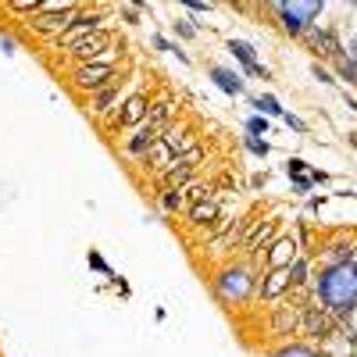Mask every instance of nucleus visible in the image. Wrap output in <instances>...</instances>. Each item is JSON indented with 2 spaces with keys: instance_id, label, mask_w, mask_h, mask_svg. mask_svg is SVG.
<instances>
[{
  "instance_id": "f257e3e1",
  "label": "nucleus",
  "mask_w": 357,
  "mask_h": 357,
  "mask_svg": "<svg viewBox=\"0 0 357 357\" xmlns=\"http://www.w3.org/2000/svg\"><path fill=\"white\" fill-rule=\"evenodd\" d=\"M311 301L321 304L333 318H350L357 311V268L350 261L321 268L311 282Z\"/></svg>"
},
{
  "instance_id": "f03ea898",
  "label": "nucleus",
  "mask_w": 357,
  "mask_h": 357,
  "mask_svg": "<svg viewBox=\"0 0 357 357\" xmlns=\"http://www.w3.org/2000/svg\"><path fill=\"white\" fill-rule=\"evenodd\" d=\"M257 279H261V272L250 268L247 261H225L222 268H215L211 289L225 307H243L257 296Z\"/></svg>"
},
{
  "instance_id": "7ed1b4c3",
  "label": "nucleus",
  "mask_w": 357,
  "mask_h": 357,
  "mask_svg": "<svg viewBox=\"0 0 357 357\" xmlns=\"http://www.w3.org/2000/svg\"><path fill=\"white\" fill-rule=\"evenodd\" d=\"M126 54V43L118 40L111 29L107 33H97V36H86V40H79L75 47H68L65 50V57L72 65H89V61H118V57Z\"/></svg>"
},
{
  "instance_id": "20e7f679",
  "label": "nucleus",
  "mask_w": 357,
  "mask_h": 357,
  "mask_svg": "<svg viewBox=\"0 0 357 357\" xmlns=\"http://www.w3.org/2000/svg\"><path fill=\"white\" fill-rule=\"evenodd\" d=\"M321 8H325V4H318V0H293V4H272L268 11L279 18V29H282L286 36L301 40L311 25H318Z\"/></svg>"
},
{
  "instance_id": "39448f33",
  "label": "nucleus",
  "mask_w": 357,
  "mask_h": 357,
  "mask_svg": "<svg viewBox=\"0 0 357 357\" xmlns=\"http://www.w3.org/2000/svg\"><path fill=\"white\" fill-rule=\"evenodd\" d=\"M107 29H111V11H107V8H82V11L72 18V25H68L50 47H54V50H68V47H75L79 40L97 36V33H107Z\"/></svg>"
},
{
  "instance_id": "423d86ee",
  "label": "nucleus",
  "mask_w": 357,
  "mask_h": 357,
  "mask_svg": "<svg viewBox=\"0 0 357 357\" xmlns=\"http://www.w3.org/2000/svg\"><path fill=\"white\" fill-rule=\"evenodd\" d=\"M118 75H122V65H118V61H89V65H72V72H68L72 89H75V93H86V97L100 93V89H104V86H111Z\"/></svg>"
},
{
  "instance_id": "0eeeda50",
  "label": "nucleus",
  "mask_w": 357,
  "mask_h": 357,
  "mask_svg": "<svg viewBox=\"0 0 357 357\" xmlns=\"http://www.w3.org/2000/svg\"><path fill=\"white\" fill-rule=\"evenodd\" d=\"M282 218L279 215H257V222H254V229L247 232V240H243V247H240V257L243 261H257V272H261V254L272 247L279 236H282Z\"/></svg>"
},
{
  "instance_id": "6e6552de",
  "label": "nucleus",
  "mask_w": 357,
  "mask_h": 357,
  "mask_svg": "<svg viewBox=\"0 0 357 357\" xmlns=\"http://www.w3.org/2000/svg\"><path fill=\"white\" fill-rule=\"evenodd\" d=\"M151 93H143V89H132V93L122 100V107H118L111 118H107V132L111 136H118V132H132L136 126H143L146 122V114H151Z\"/></svg>"
},
{
  "instance_id": "1a4fd4ad",
  "label": "nucleus",
  "mask_w": 357,
  "mask_h": 357,
  "mask_svg": "<svg viewBox=\"0 0 357 357\" xmlns=\"http://www.w3.org/2000/svg\"><path fill=\"white\" fill-rule=\"evenodd\" d=\"M82 11V4H72V8H65V11H47L43 4H40V11L33 15V18H25L22 25H25V33H33L36 40H57L65 33V29L72 25V18Z\"/></svg>"
},
{
  "instance_id": "9d476101",
  "label": "nucleus",
  "mask_w": 357,
  "mask_h": 357,
  "mask_svg": "<svg viewBox=\"0 0 357 357\" xmlns=\"http://www.w3.org/2000/svg\"><path fill=\"white\" fill-rule=\"evenodd\" d=\"M301 314H304V304L301 301H279L272 311H268V329L279 340H289V336H301Z\"/></svg>"
},
{
  "instance_id": "9b49d317",
  "label": "nucleus",
  "mask_w": 357,
  "mask_h": 357,
  "mask_svg": "<svg viewBox=\"0 0 357 357\" xmlns=\"http://www.w3.org/2000/svg\"><path fill=\"white\" fill-rule=\"evenodd\" d=\"M126 97H129V79H126V72H122L111 86H104L100 93L89 97V114L100 118V122H107V118H111L118 107H122V100H126Z\"/></svg>"
},
{
  "instance_id": "f8f14e48",
  "label": "nucleus",
  "mask_w": 357,
  "mask_h": 357,
  "mask_svg": "<svg viewBox=\"0 0 357 357\" xmlns=\"http://www.w3.org/2000/svg\"><path fill=\"white\" fill-rule=\"evenodd\" d=\"M336 321L340 318H333L321 304L307 301L304 314H301V336H307V340H333L336 336Z\"/></svg>"
},
{
  "instance_id": "ddd939ff",
  "label": "nucleus",
  "mask_w": 357,
  "mask_h": 357,
  "mask_svg": "<svg viewBox=\"0 0 357 357\" xmlns=\"http://www.w3.org/2000/svg\"><path fill=\"white\" fill-rule=\"evenodd\" d=\"M293 293V275L289 268H272V272H261L257 279V301L261 304H279Z\"/></svg>"
},
{
  "instance_id": "4468645a",
  "label": "nucleus",
  "mask_w": 357,
  "mask_h": 357,
  "mask_svg": "<svg viewBox=\"0 0 357 357\" xmlns=\"http://www.w3.org/2000/svg\"><path fill=\"white\" fill-rule=\"evenodd\" d=\"M301 40L311 47L314 57H325V61H336V57H343V43H340V36H336V29H329V25H325V29H321V25H311Z\"/></svg>"
},
{
  "instance_id": "2eb2a0df",
  "label": "nucleus",
  "mask_w": 357,
  "mask_h": 357,
  "mask_svg": "<svg viewBox=\"0 0 357 357\" xmlns=\"http://www.w3.org/2000/svg\"><path fill=\"white\" fill-rule=\"evenodd\" d=\"M296 257H301V243H296V236L282 232L279 240L261 254V272H272V268H289Z\"/></svg>"
},
{
  "instance_id": "dca6fc26",
  "label": "nucleus",
  "mask_w": 357,
  "mask_h": 357,
  "mask_svg": "<svg viewBox=\"0 0 357 357\" xmlns=\"http://www.w3.org/2000/svg\"><path fill=\"white\" fill-rule=\"evenodd\" d=\"M161 132H165V129H154V126H146V122H143V126H136V129L126 136V146H122L126 158H136V161H139V158H146V154H151V146L161 139Z\"/></svg>"
},
{
  "instance_id": "f3484780",
  "label": "nucleus",
  "mask_w": 357,
  "mask_h": 357,
  "mask_svg": "<svg viewBox=\"0 0 357 357\" xmlns=\"http://www.w3.org/2000/svg\"><path fill=\"white\" fill-rule=\"evenodd\" d=\"M222 218V204H218V197H207V200H197V204H190L186 207V225L190 229H211L215 222Z\"/></svg>"
},
{
  "instance_id": "a211bd4d",
  "label": "nucleus",
  "mask_w": 357,
  "mask_h": 357,
  "mask_svg": "<svg viewBox=\"0 0 357 357\" xmlns=\"http://www.w3.org/2000/svg\"><path fill=\"white\" fill-rule=\"evenodd\" d=\"M225 50H229V54L236 57V61L243 65V72H247V75H257V79H272V72H268V68L257 61V50H254L247 40H229V43H225Z\"/></svg>"
},
{
  "instance_id": "6ab92c4d",
  "label": "nucleus",
  "mask_w": 357,
  "mask_h": 357,
  "mask_svg": "<svg viewBox=\"0 0 357 357\" xmlns=\"http://www.w3.org/2000/svg\"><path fill=\"white\" fill-rule=\"evenodd\" d=\"M207 75H211V82L222 89L225 97H243V93H247V82L240 79V72L222 68V65H211V68H207Z\"/></svg>"
},
{
  "instance_id": "aec40b11",
  "label": "nucleus",
  "mask_w": 357,
  "mask_h": 357,
  "mask_svg": "<svg viewBox=\"0 0 357 357\" xmlns=\"http://www.w3.org/2000/svg\"><path fill=\"white\" fill-rule=\"evenodd\" d=\"M175 97L172 93H161L154 104H151V114H146V126H154V129H165V126H172L175 122Z\"/></svg>"
},
{
  "instance_id": "412c9836",
  "label": "nucleus",
  "mask_w": 357,
  "mask_h": 357,
  "mask_svg": "<svg viewBox=\"0 0 357 357\" xmlns=\"http://www.w3.org/2000/svg\"><path fill=\"white\" fill-rule=\"evenodd\" d=\"M254 107H257V114H261V118H279V122L286 118V107L279 104V97H275V93H261V97H254Z\"/></svg>"
},
{
  "instance_id": "4be33fe9",
  "label": "nucleus",
  "mask_w": 357,
  "mask_h": 357,
  "mask_svg": "<svg viewBox=\"0 0 357 357\" xmlns=\"http://www.w3.org/2000/svg\"><path fill=\"white\" fill-rule=\"evenodd\" d=\"M272 357H329V354L318 350V347H311V343H282Z\"/></svg>"
},
{
  "instance_id": "5701e85b",
  "label": "nucleus",
  "mask_w": 357,
  "mask_h": 357,
  "mask_svg": "<svg viewBox=\"0 0 357 357\" xmlns=\"http://www.w3.org/2000/svg\"><path fill=\"white\" fill-rule=\"evenodd\" d=\"M158 207H161L165 215L183 211V207H186V197H183V190H161V193H158Z\"/></svg>"
},
{
  "instance_id": "b1692460",
  "label": "nucleus",
  "mask_w": 357,
  "mask_h": 357,
  "mask_svg": "<svg viewBox=\"0 0 357 357\" xmlns=\"http://www.w3.org/2000/svg\"><path fill=\"white\" fill-rule=\"evenodd\" d=\"M175 161L183 165V168H190V172H197V168L204 165V146H200V143H193L190 151H183V154H178Z\"/></svg>"
},
{
  "instance_id": "393cba45",
  "label": "nucleus",
  "mask_w": 357,
  "mask_h": 357,
  "mask_svg": "<svg viewBox=\"0 0 357 357\" xmlns=\"http://www.w3.org/2000/svg\"><path fill=\"white\" fill-rule=\"evenodd\" d=\"M243 129H247V136H268V132H272V122H268V118H261V114H250L247 118V122H243Z\"/></svg>"
},
{
  "instance_id": "a878e982",
  "label": "nucleus",
  "mask_w": 357,
  "mask_h": 357,
  "mask_svg": "<svg viewBox=\"0 0 357 357\" xmlns=\"http://www.w3.org/2000/svg\"><path fill=\"white\" fill-rule=\"evenodd\" d=\"M243 146H247V151L254 154V158H268V154H272V143H268V139H261V136H243Z\"/></svg>"
},
{
  "instance_id": "bb28decb",
  "label": "nucleus",
  "mask_w": 357,
  "mask_h": 357,
  "mask_svg": "<svg viewBox=\"0 0 357 357\" xmlns=\"http://www.w3.org/2000/svg\"><path fill=\"white\" fill-rule=\"evenodd\" d=\"M333 65H336V75H340V79H347V82H357V61H350L347 54H343V57H336Z\"/></svg>"
},
{
  "instance_id": "cd10ccee",
  "label": "nucleus",
  "mask_w": 357,
  "mask_h": 357,
  "mask_svg": "<svg viewBox=\"0 0 357 357\" xmlns=\"http://www.w3.org/2000/svg\"><path fill=\"white\" fill-rule=\"evenodd\" d=\"M86 261H89V268H93V272H100V275H107V279L114 275V268L104 261V254H100V250H89V254H86Z\"/></svg>"
},
{
  "instance_id": "c85d7f7f",
  "label": "nucleus",
  "mask_w": 357,
  "mask_h": 357,
  "mask_svg": "<svg viewBox=\"0 0 357 357\" xmlns=\"http://www.w3.org/2000/svg\"><path fill=\"white\" fill-rule=\"evenodd\" d=\"M172 33H175L178 40H197V25L186 22V18H175V22H172Z\"/></svg>"
},
{
  "instance_id": "c756f323",
  "label": "nucleus",
  "mask_w": 357,
  "mask_h": 357,
  "mask_svg": "<svg viewBox=\"0 0 357 357\" xmlns=\"http://www.w3.org/2000/svg\"><path fill=\"white\" fill-rule=\"evenodd\" d=\"M289 183H293L296 197H307V193L314 190V183H311V175H289Z\"/></svg>"
},
{
  "instance_id": "7c9ffc66",
  "label": "nucleus",
  "mask_w": 357,
  "mask_h": 357,
  "mask_svg": "<svg viewBox=\"0 0 357 357\" xmlns=\"http://www.w3.org/2000/svg\"><path fill=\"white\" fill-rule=\"evenodd\" d=\"M139 11H143V4H122L118 8V15L126 18V25H139Z\"/></svg>"
},
{
  "instance_id": "2f4dec72",
  "label": "nucleus",
  "mask_w": 357,
  "mask_h": 357,
  "mask_svg": "<svg viewBox=\"0 0 357 357\" xmlns=\"http://www.w3.org/2000/svg\"><path fill=\"white\" fill-rule=\"evenodd\" d=\"M304 172H311V165L304 158H289L286 161V175H304Z\"/></svg>"
},
{
  "instance_id": "473e14b6",
  "label": "nucleus",
  "mask_w": 357,
  "mask_h": 357,
  "mask_svg": "<svg viewBox=\"0 0 357 357\" xmlns=\"http://www.w3.org/2000/svg\"><path fill=\"white\" fill-rule=\"evenodd\" d=\"M151 47H154V50H165V54H175V50H178V43L165 40L161 33H154V36H151Z\"/></svg>"
},
{
  "instance_id": "72a5a7b5",
  "label": "nucleus",
  "mask_w": 357,
  "mask_h": 357,
  "mask_svg": "<svg viewBox=\"0 0 357 357\" xmlns=\"http://www.w3.org/2000/svg\"><path fill=\"white\" fill-rule=\"evenodd\" d=\"M282 122L293 129V132H301V136H307V122H304V118H296V114H289L286 111V118H282Z\"/></svg>"
},
{
  "instance_id": "f704fd0d",
  "label": "nucleus",
  "mask_w": 357,
  "mask_h": 357,
  "mask_svg": "<svg viewBox=\"0 0 357 357\" xmlns=\"http://www.w3.org/2000/svg\"><path fill=\"white\" fill-rule=\"evenodd\" d=\"M311 75H314L318 82H325V86H333V82H336V79H333V72H329V68H325V65H318V61L311 65Z\"/></svg>"
},
{
  "instance_id": "c9c22d12",
  "label": "nucleus",
  "mask_w": 357,
  "mask_h": 357,
  "mask_svg": "<svg viewBox=\"0 0 357 357\" xmlns=\"http://www.w3.org/2000/svg\"><path fill=\"white\" fill-rule=\"evenodd\" d=\"M111 286H114L118 293H122V296H126V301H129V296H132V289H129V282H126L122 275H111Z\"/></svg>"
},
{
  "instance_id": "e433bc0d",
  "label": "nucleus",
  "mask_w": 357,
  "mask_h": 357,
  "mask_svg": "<svg viewBox=\"0 0 357 357\" xmlns=\"http://www.w3.org/2000/svg\"><path fill=\"white\" fill-rule=\"evenodd\" d=\"M186 11H190V15H207V11H211V4H200V0H190Z\"/></svg>"
},
{
  "instance_id": "4c0bfd02",
  "label": "nucleus",
  "mask_w": 357,
  "mask_h": 357,
  "mask_svg": "<svg viewBox=\"0 0 357 357\" xmlns=\"http://www.w3.org/2000/svg\"><path fill=\"white\" fill-rule=\"evenodd\" d=\"M307 175H311V183H314V186H318V183H329V172H321V168H311Z\"/></svg>"
},
{
  "instance_id": "58836bf2",
  "label": "nucleus",
  "mask_w": 357,
  "mask_h": 357,
  "mask_svg": "<svg viewBox=\"0 0 357 357\" xmlns=\"http://www.w3.org/2000/svg\"><path fill=\"white\" fill-rule=\"evenodd\" d=\"M343 54H347V57H350V61H357V36H354V40H350V47H343Z\"/></svg>"
},
{
  "instance_id": "ea45409f",
  "label": "nucleus",
  "mask_w": 357,
  "mask_h": 357,
  "mask_svg": "<svg viewBox=\"0 0 357 357\" xmlns=\"http://www.w3.org/2000/svg\"><path fill=\"white\" fill-rule=\"evenodd\" d=\"M0 47H4V54H15V40L11 36H0Z\"/></svg>"
},
{
  "instance_id": "a19ab883",
  "label": "nucleus",
  "mask_w": 357,
  "mask_h": 357,
  "mask_svg": "<svg viewBox=\"0 0 357 357\" xmlns=\"http://www.w3.org/2000/svg\"><path fill=\"white\" fill-rule=\"evenodd\" d=\"M264 183H268V172H264V175H254V178H250V186H254V190H261Z\"/></svg>"
}]
</instances>
